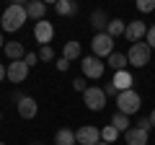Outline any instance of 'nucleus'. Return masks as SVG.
I'll return each instance as SVG.
<instances>
[{
  "label": "nucleus",
  "mask_w": 155,
  "mask_h": 145,
  "mask_svg": "<svg viewBox=\"0 0 155 145\" xmlns=\"http://www.w3.org/2000/svg\"><path fill=\"white\" fill-rule=\"evenodd\" d=\"M111 127H116V132H119V135H127L129 132V130H132V127H129V117H127V114H122V112H116L114 114V117H111Z\"/></svg>",
  "instance_id": "17"
},
{
  "label": "nucleus",
  "mask_w": 155,
  "mask_h": 145,
  "mask_svg": "<svg viewBox=\"0 0 155 145\" xmlns=\"http://www.w3.org/2000/svg\"><path fill=\"white\" fill-rule=\"evenodd\" d=\"M111 83L116 86V91L122 93V91H132V83H134V78L129 75V70H122V72H114V80Z\"/></svg>",
  "instance_id": "12"
},
{
  "label": "nucleus",
  "mask_w": 155,
  "mask_h": 145,
  "mask_svg": "<svg viewBox=\"0 0 155 145\" xmlns=\"http://www.w3.org/2000/svg\"><path fill=\"white\" fill-rule=\"evenodd\" d=\"M0 145H5V143H0Z\"/></svg>",
  "instance_id": "36"
},
{
  "label": "nucleus",
  "mask_w": 155,
  "mask_h": 145,
  "mask_svg": "<svg viewBox=\"0 0 155 145\" xmlns=\"http://www.w3.org/2000/svg\"><path fill=\"white\" fill-rule=\"evenodd\" d=\"M83 101L91 112H101L106 106V93H104V88H88L83 93Z\"/></svg>",
  "instance_id": "6"
},
{
  "label": "nucleus",
  "mask_w": 155,
  "mask_h": 145,
  "mask_svg": "<svg viewBox=\"0 0 155 145\" xmlns=\"http://www.w3.org/2000/svg\"><path fill=\"white\" fill-rule=\"evenodd\" d=\"M34 145H39V143H34Z\"/></svg>",
  "instance_id": "37"
},
{
  "label": "nucleus",
  "mask_w": 155,
  "mask_h": 145,
  "mask_svg": "<svg viewBox=\"0 0 155 145\" xmlns=\"http://www.w3.org/2000/svg\"><path fill=\"white\" fill-rule=\"evenodd\" d=\"M116 106H119V112L122 114H137L140 106H142V99H140L137 91H122V93L116 96Z\"/></svg>",
  "instance_id": "2"
},
{
  "label": "nucleus",
  "mask_w": 155,
  "mask_h": 145,
  "mask_svg": "<svg viewBox=\"0 0 155 145\" xmlns=\"http://www.w3.org/2000/svg\"><path fill=\"white\" fill-rule=\"evenodd\" d=\"M91 49H93L96 57H111L114 55V39H111L109 34H96L93 42H91Z\"/></svg>",
  "instance_id": "4"
},
{
  "label": "nucleus",
  "mask_w": 155,
  "mask_h": 145,
  "mask_svg": "<svg viewBox=\"0 0 155 145\" xmlns=\"http://www.w3.org/2000/svg\"><path fill=\"white\" fill-rule=\"evenodd\" d=\"M26 16L28 18H34V21H44V16H47V5L44 3H39V0H34V3H26Z\"/></svg>",
  "instance_id": "13"
},
{
  "label": "nucleus",
  "mask_w": 155,
  "mask_h": 145,
  "mask_svg": "<svg viewBox=\"0 0 155 145\" xmlns=\"http://www.w3.org/2000/svg\"><path fill=\"white\" fill-rule=\"evenodd\" d=\"M36 112H39V106H36V101H34L31 96H23V99L18 101V117L21 119H34Z\"/></svg>",
  "instance_id": "10"
},
{
  "label": "nucleus",
  "mask_w": 155,
  "mask_h": 145,
  "mask_svg": "<svg viewBox=\"0 0 155 145\" xmlns=\"http://www.w3.org/2000/svg\"><path fill=\"white\" fill-rule=\"evenodd\" d=\"M3 47H5V42H3V34H0V49H3Z\"/></svg>",
  "instance_id": "34"
},
{
  "label": "nucleus",
  "mask_w": 155,
  "mask_h": 145,
  "mask_svg": "<svg viewBox=\"0 0 155 145\" xmlns=\"http://www.w3.org/2000/svg\"><path fill=\"white\" fill-rule=\"evenodd\" d=\"M124 31H127V23H124L122 18H111V21H109L106 34H109L111 39H116V36H124Z\"/></svg>",
  "instance_id": "19"
},
{
  "label": "nucleus",
  "mask_w": 155,
  "mask_h": 145,
  "mask_svg": "<svg viewBox=\"0 0 155 145\" xmlns=\"http://www.w3.org/2000/svg\"><path fill=\"white\" fill-rule=\"evenodd\" d=\"M104 93H106V96H114V99H116V96H119V91H116L114 83H106V86H104Z\"/></svg>",
  "instance_id": "28"
},
{
  "label": "nucleus",
  "mask_w": 155,
  "mask_h": 145,
  "mask_svg": "<svg viewBox=\"0 0 155 145\" xmlns=\"http://www.w3.org/2000/svg\"><path fill=\"white\" fill-rule=\"evenodd\" d=\"M137 127H140V130H145V132H147V130L153 127V124H150V117H142V119H140V122H137Z\"/></svg>",
  "instance_id": "30"
},
{
  "label": "nucleus",
  "mask_w": 155,
  "mask_h": 145,
  "mask_svg": "<svg viewBox=\"0 0 155 145\" xmlns=\"http://www.w3.org/2000/svg\"><path fill=\"white\" fill-rule=\"evenodd\" d=\"M98 145H109V143H104V140H101V143H98Z\"/></svg>",
  "instance_id": "35"
},
{
  "label": "nucleus",
  "mask_w": 155,
  "mask_h": 145,
  "mask_svg": "<svg viewBox=\"0 0 155 145\" xmlns=\"http://www.w3.org/2000/svg\"><path fill=\"white\" fill-rule=\"evenodd\" d=\"M137 8H140L142 13H150V11H155V0H140Z\"/></svg>",
  "instance_id": "25"
},
{
  "label": "nucleus",
  "mask_w": 155,
  "mask_h": 145,
  "mask_svg": "<svg viewBox=\"0 0 155 145\" xmlns=\"http://www.w3.org/2000/svg\"><path fill=\"white\" fill-rule=\"evenodd\" d=\"M78 140H75V132L72 130H57V135H54V145H75Z\"/></svg>",
  "instance_id": "22"
},
{
  "label": "nucleus",
  "mask_w": 155,
  "mask_h": 145,
  "mask_svg": "<svg viewBox=\"0 0 155 145\" xmlns=\"http://www.w3.org/2000/svg\"><path fill=\"white\" fill-rule=\"evenodd\" d=\"M3 49H5V57H11L13 62L26 57V49H23L21 42H5V47H3Z\"/></svg>",
  "instance_id": "14"
},
{
  "label": "nucleus",
  "mask_w": 155,
  "mask_h": 145,
  "mask_svg": "<svg viewBox=\"0 0 155 145\" xmlns=\"http://www.w3.org/2000/svg\"><path fill=\"white\" fill-rule=\"evenodd\" d=\"M54 11L60 13V16H75L78 13V3H72V0H57Z\"/></svg>",
  "instance_id": "20"
},
{
  "label": "nucleus",
  "mask_w": 155,
  "mask_h": 145,
  "mask_svg": "<svg viewBox=\"0 0 155 145\" xmlns=\"http://www.w3.org/2000/svg\"><path fill=\"white\" fill-rule=\"evenodd\" d=\"M83 55V49H80V42H67L65 44V49H62V57H65L67 62H72V60H78V57Z\"/></svg>",
  "instance_id": "18"
},
{
  "label": "nucleus",
  "mask_w": 155,
  "mask_h": 145,
  "mask_svg": "<svg viewBox=\"0 0 155 145\" xmlns=\"http://www.w3.org/2000/svg\"><path fill=\"white\" fill-rule=\"evenodd\" d=\"M91 26H93L98 34H104L106 29H109V18H106V13L104 11H93V13H91Z\"/></svg>",
  "instance_id": "16"
},
{
  "label": "nucleus",
  "mask_w": 155,
  "mask_h": 145,
  "mask_svg": "<svg viewBox=\"0 0 155 145\" xmlns=\"http://www.w3.org/2000/svg\"><path fill=\"white\" fill-rule=\"evenodd\" d=\"M150 124H153V127H155V109H153V112H150Z\"/></svg>",
  "instance_id": "33"
},
{
  "label": "nucleus",
  "mask_w": 155,
  "mask_h": 145,
  "mask_svg": "<svg viewBox=\"0 0 155 145\" xmlns=\"http://www.w3.org/2000/svg\"><path fill=\"white\" fill-rule=\"evenodd\" d=\"M147 44H150V49H155V26L147 29Z\"/></svg>",
  "instance_id": "29"
},
{
  "label": "nucleus",
  "mask_w": 155,
  "mask_h": 145,
  "mask_svg": "<svg viewBox=\"0 0 155 145\" xmlns=\"http://www.w3.org/2000/svg\"><path fill=\"white\" fill-rule=\"evenodd\" d=\"M150 55H153V49H150L147 42H137V44L129 47L127 60H129V65H134V67H145L150 62Z\"/></svg>",
  "instance_id": "3"
},
{
  "label": "nucleus",
  "mask_w": 155,
  "mask_h": 145,
  "mask_svg": "<svg viewBox=\"0 0 155 145\" xmlns=\"http://www.w3.org/2000/svg\"><path fill=\"white\" fill-rule=\"evenodd\" d=\"M72 88L80 91V93H85V91H88V86H85V78H75V80H72Z\"/></svg>",
  "instance_id": "27"
},
{
  "label": "nucleus",
  "mask_w": 155,
  "mask_h": 145,
  "mask_svg": "<svg viewBox=\"0 0 155 145\" xmlns=\"http://www.w3.org/2000/svg\"><path fill=\"white\" fill-rule=\"evenodd\" d=\"M39 60L41 62H52L54 60V49H52V47H41V49H39Z\"/></svg>",
  "instance_id": "24"
},
{
  "label": "nucleus",
  "mask_w": 155,
  "mask_h": 145,
  "mask_svg": "<svg viewBox=\"0 0 155 145\" xmlns=\"http://www.w3.org/2000/svg\"><path fill=\"white\" fill-rule=\"evenodd\" d=\"M124 36H127L129 42H134V44H137L142 36H147V26H145L142 21H132V23L127 26V31H124Z\"/></svg>",
  "instance_id": "11"
},
{
  "label": "nucleus",
  "mask_w": 155,
  "mask_h": 145,
  "mask_svg": "<svg viewBox=\"0 0 155 145\" xmlns=\"http://www.w3.org/2000/svg\"><path fill=\"white\" fill-rule=\"evenodd\" d=\"M67 67H70V62H67L65 57H62V60H57V70H67Z\"/></svg>",
  "instance_id": "31"
},
{
  "label": "nucleus",
  "mask_w": 155,
  "mask_h": 145,
  "mask_svg": "<svg viewBox=\"0 0 155 145\" xmlns=\"http://www.w3.org/2000/svg\"><path fill=\"white\" fill-rule=\"evenodd\" d=\"M127 65H129V60H127V55H122V52H114V55L109 57V67H114V72L127 70Z\"/></svg>",
  "instance_id": "21"
},
{
  "label": "nucleus",
  "mask_w": 155,
  "mask_h": 145,
  "mask_svg": "<svg viewBox=\"0 0 155 145\" xmlns=\"http://www.w3.org/2000/svg\"><path fill=\"white\" fill-rule=\"evenodd\" d=\"M119 137V132H116V127H111V124H106L104 130H101V140H104V143H114V140Z\"/></svg>",
  "instance_id": "23"
},
{
  "label": "nucleus",
  "mask_w": 155,
  "mask_h": 145,
  "mask_svg": "<svg viewBox=\"0 0 155 145\" xmlns=\"http://www.w3.org/2000/svg\"><path fill=\"white\" fill-rule=\"evenodd\" d=\"M23 62H26L28 67H34L39 62V52H26V57H23Z\"/></svg>",
  "instance_id": "26"
},
{
  "label": "nucleus",
  "mask_w": 155,
  "mask_h": 145,
  "mask_svg": "<svg viewBox=\"0 0 155 145\" xmlns=\"http://www.w3.org/2000/svg\"><path fill=\"white\" fill-rule=\"evenodd\" d=\"M124 137H127V145H147V132L140 127H132Z\"/></svg>",
  "instance_id": "15"
},
{
  "label": "nucleus",
  "mask_w": 155,
  "mask_h": 145,
  "mask_svg": "<svg viewBox=\"0 0 155 145\" xmlns=\"http://www.w3.org/2000/svg\"><path fill=\"white\" fill-rule=\"evenodd\" d=\"M28 70H31V67H28L23 60L11 62V65H8V80H11V83H23L26 75H28Z\"/></svg>",
  "instance_id": "9"
},
{
  "label": "nucleus",
  "mask_w": 155,
  "mask_h": 145,
  "mask_svg": "<svg viewBox=\"0 0 155 145\" xmlns=\"http://www.w3.org/2000/svg\"><path fill=\"white\" fill-rule=\"evenodd\" d=\"M26 5L23 3H11V5L3 11V18H0V23H3V29L5 31H18V29L26 23Z\"/></svg>",
  "instance_id": "1"
},
{
  "label": "nucleus",
  "mask_w": 155,
  "mask_h": 145,
  "mask_svg": "<svg viewBox=\"0 0 155 145\" xmlns=\"http://www.w3.org/2000/svg\"><path fill=\"white\" fill-rule=\"evenodd\" d=\"M83 75L85 78H101L104 75V62H101V57L91 55V57H83Z\"/></svg>",
  "instance_id": "7"
},
{
  "label": "nucleus",
  "mask_w": 155,
  "mask_h": 145,
  "mask_svg": "<svg viewBox=\"0 0 155 145\" xmlns=\"http://www.w3.org/2000/svg\"><path fill=\"white\" fill-rule=\"evenodd\" d=\"M52 36H54V26H52L49 21H39L36 26H34V39H36L41 47H49Z\"/></svg>",
  "instance_id": "8"
},
{
  "label": "nucleus",
  "mask_w": 155,
  "mask_h": 145,
  "mask_svg": "<svg viewBox=\"0 0 155 145\" xmlns=\"http://www.w3.org/2000/svg\"><path fill=\"white\" fill-rule=\"evenodd\" d=\"M3 78H8V67L0 62V83H3Z\"/></svg>",
  "instance_id": "32"
},
{
  "label": "nucleus",
  "mask_w": 155,
  "mask_h": 145,
  "mask_svg": "<svg viewBox=\"0 0 155 145\" xmlns=\"http://www.w3.org/2000/svg\"><path fill=\"white\" fill-rule=\"evenodd\" d=\"M75 140H78V145H98L101 143V130L93 127V124H85V127H80L75 132Z\"/></svg>",
  "instance_id": "5"
}]
</instances>
